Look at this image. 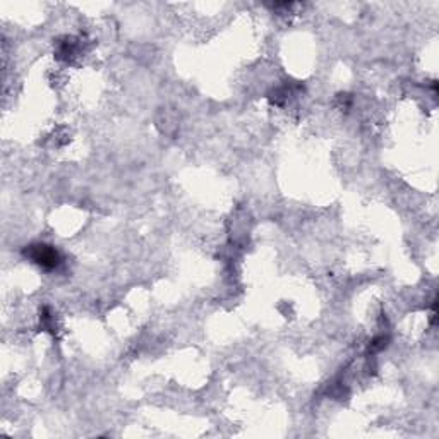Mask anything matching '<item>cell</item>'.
Wrapping results in <instances>:
<instances>
[{"instance_id":"cell-1","label":"cell","mask_w":439,"mask_h":439,"mask_svg":"<svg viewBox=\"0 0 439 439\" xmlns=\"http://www.w3.org/2000/svg\"><path fill=\"white\" fill-rule=\"evenodd\" d=\"M26 256L31 257L36 264H40L45 270H54L60 264V256L59 252L55 251L54 247L45 244H36V245H29L28 251H26Z\"/></svg>"}]
</instances>
